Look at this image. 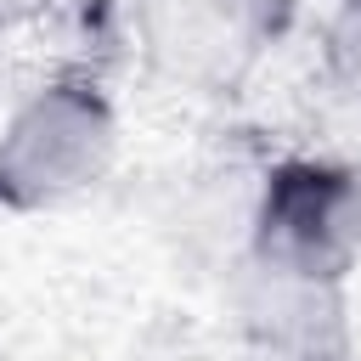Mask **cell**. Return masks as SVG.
Wrapping results in <instances>:
<instances>
[{"mask_svg":"<svg viewBox=\"0 0 361 361\" xmlns=\"http://www.w3.org/2000/svg\"><path fill=\"white\" fill-rule=\"evenodd\" d=\"M124 158V113L85 62L45 68L0 113V214H62L96 197Z\"/></svg>","mask_w":361,"mask_h":361,"instance_id":"1","label":"cell"},{"mask_svg":"<svg viewBox=\"0 0 361 361\" xmlns=\"http://www.w3.org/2000/svg\"><path fill=\"white\" fill-rule=\"evenodd\" d=\"M248 259L355 288L361 276V164L333 152H276L243 203Z\"/></svg>","mask_w":361,"mask_h":361,"instance_id":"2","label":"cell"},{"mask_svg":"<svg viewBox=\"0 0 361 361\" xmlns=\"http://www.w3.org/2000/svg\"><path fill=\"white\" fill-rule=\"evenodd\" d=\"M276 17L254 0H130V45L152 85L186 102H220L248 85Z\"/></svg>","mask_w":361,"mask_h":361,"instance_id":"3","label":"cell"},{"mask_svg":"<svg viewBox=\"0 0 361 361\" xmlns=\"http://www.w3.org/2000/svg\"><path fill=\"white\" fill-rule=\"evenodd\" d=\"M231 322L259 361H350L355 316L338 282H316L265 259H231Z\"/></svg>","mask_w":361,"mask_h":361,"instance_id":"4","label":"cell"},{"mask_svg":"<svg viewBox=\"0 0 361 361\" xmlns=\"http://www.w3.org/2000/svg\"><path fill=\"white\" fill-rule=\"evenodd\" d=\"M322 45H327L333 85L361 102V0H333L327 28H322Z\"/></svg>","mask_w":361,"mask_h":361,"instance_id":"5","label":"cell"},{"mask_svg":"<svg viewBox=\"0 0 361 361\" xmlns=\"http://www.w3.org/2000/svg\"><path fill=\"white\" fill-rule=\"evenodd\" d=\"M56 11H68V0H0V39H17V34L45 28Z\"/></svg>","mask_w":361,"mask_h":361,"instance_id":"6","label":"cell"},{"mask_svg":"<svg viewBox=\"0 0 361 361\" xmlns=\"http://www.w3.org/2000/svg\"><path fill=\"white\" fill-rule=\"evenodd\" d=\"M254 6H259V11H265V17H276V23H282V17H288V11H293V6H299V0H254Z\"/></svg>","mask_w":361,"mask_h":361,"instance_id":"7","label":"cell"}]
</instances>
